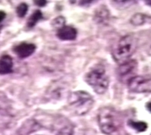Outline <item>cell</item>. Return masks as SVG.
Here are the masks:
<instances>
[{
	"label": "cell",
	"instance_id": "6da1fadb",
	"mask_svg": "<svg viewBox=\"0 0 151 135\" xmlns=\"http://www.w3.org/2000/svg\"><path fill=\"white\" fill-rule=\"evenodd\" d=\"M98 122L101 131L107 135H111L117 131L121 125L118 112L110 106L100 109L98 114Z\"/></svg>",
	"mask_w": 151,
	"mask_h": 135
},
{
	"label": "cell",
	"instance_id": "7a4b0ae2",
	"mask_svg": "<svg viewBox=\"0 0 151 135\" xmlns=\"http://www.w3.org/2000/svg\"><path fill=\"white\" fill-rule=\"evenodd\" d=\"M85 80L98 94L105 93L109 87L110 80L105 67L102 64L94 65L85 76Z\"/></svg>",
	"mask_w": 151,
	"mask_h": 135
},
{
	"label": "cell",
	"instance_id": "3957f363",
	"mask_svg": "<svg viewBox=\"0 0 151 135\" xmlns=\"http://www.w3.org/2000/svg\"><path fill=\"white\" fill-rule=\"evenodd\" d=\"M137 45V39L134 35L128 34L119 40L113 50V59L116 63L122 64L134 53Z\"/></svg>",
	"mask_w": 151,
	"mask_h": 135
},
{
	"label": "cell",
	"instance_id": "277c9868",
	"mask_svg": "<svg viewBox=\"0 0 151 135\" xmlns=\"http://www.w3.org/2000/svg\"><path fill=\"white\" fill-rule=\"evenodd\" d=\"M94 103L92 96L86 91H73L69 95V106L77 115H84L88 113Z\"/></svg>",
	"mask_w": 151,
	"mask_h": 135
},
{
	"label": "cell",
	"instance_id": "5b68a950",
	"mask_svg": "<svg viewBox=\"0 0 151 135\" xmlns=\"http://www.w3.org/2000/svg\"><path fill=\"white\" fill-rule=\"evenodd\" d=\"M129 90L134 93L151 92V75H137L128 82Z\"/></svg>",
	"mask_w": 151,
	"mask_h": 135
},
{
	"label": "cell",
	"instance_id": "8992f818",
	"mask_svg": "<svg viewBox=\"0 0 151 135\" xmlns=\"http://www.w3.org/2000/svg\"><path fill=\"white\" fill-rule=\"evenodd\" d=\"M137 68V63L134 60H129L119 65L118 69V75L120 80H127L129 82L134 77Z\"/></svg>",
	"mask_w": 151,
	"mask_h": 135
},
{
	"label": "cell",
	"instance_id": "52a82bcc",
	"mask_svg": "<svg viewBox=\"0 0 151 135\" xmlns=\"http://www.w3.org/2000/svg\"><path fill=\"white\" fill-rule=\"evenodd\" d=\"M16 55L20 58H27L33 55L36 51V45L30 43H21L14 48Z\"/></svg>",
	"mask_w": 151,
	"mask_h": 135
},
{
	"label": "cell",
	"instance_id": "ba28073f",
	"mask_svg": "<svg viewBox=\"0 0 151 135\" xmlns=\"http://www.w3.org/2000/svg\"><path fill=\"white\" fill-rule=\"evenodd\" d=\"M77 36V31L75 28L70 27V26H65L62 27L61 28L58 30L57 36L58 39L64 41H71L74 40Z\"/></svg>",
	"mask_w": 151,
	"mask_h": 135
},
{
	"label": "cell",
	"instance_id": "9c48e42d",
	"mask_svg": "<svg viewBox=\"0 0 151 135\" xmlns=\"http://www.w3.org/2000/svg\"><path fill=\"white\" fill-rule=\"evenodd\" d=\"M13 68V60L9 55H4L0 58V74L10 73Z\"/></svg>",
	"mask_w": 151,
	"mask_h": 135
},
{
	"label": "cell",
	"instance_id": "30bf717a",
	"mask_svg": "<svg viewBox=\"0 0 151 135\" xmlns=\"http://www.w3.org/2000/svg\"><path fill=\"white\" fill-rule=\"evenodd\" d=\"M39 128L40 125L35 120H29L21 126L19 134L20 135H29L31 133L36 131Z\"/></svg>",
	"mask_w": 151,
	"mask_h": 135
},
{
	"label": "cell",
	"instance_id": "8fae6325",
	"mask_svg": "<svg viewBox=\"0 0 151 135\" xmlns=\"http://www.w3.org/2000/svg\"><path fill=\"white\" fill-rule=\"evenodd\" d=\"M57 135H85V131L76 125H70L61 128Z\"/></svg>",
	"mask_w": 151,
	"mask_h": 135
},
{
	"label": "cell",
	"instance_id": "7c38bea8",
	"mask_svg": "<svg viewBox=\"0 0 151 135\" xmlns=\"http://www.w3.org/2000/svg\"><path fill=\"white\" fill-rule=\"evenodd\" d=\"M109 16H110V14H109V11L107 8L101 6L96 11V14L94 15V18H95V21H97V23L102 24V23H104L105 21L108 20Z\"/></svg>",
	"mask_w": 151,
	"mask_h": 135
},
{
	"label": "cell",
	"instance_id": "4fadbf2b",
	"mask_svg": "<svg viewBox=\"0 0 151 135\" xmlns=\"http://www.w3.org/2000/svg\"><path fill=\"white\" fill-rule=\"evenodd\" d=\"M148 19H149V17H147L145 14H135L134 15L132 16L130 20V22L131 24L134 26H141L145 24L147 21Z\"/></svg>",
	"mask_w": 151,
	"mask_h": 135
},
{
	"label": "cell",
	"instance_id": "5bb4252c",
	"mask_svg": "<svg viewBox=\"0 0 151 135\" xmlns=\"http://www.w3.org/2000/svg\"><path fill=\"white\" fill-rule=\"evenodd\" d=\"M42 18V14L40 10L36 11L35 12H33V14H31V16L29 17V18L28 19L27 21V27H33L37 24V22L40 20Z\"/></svg>",
	"mask_w": 151,
	"mask_h": 135
},
{
	"label": "cell",
	"instance_id": "9a60e30c",
	"mask_svg": "<svg viewBox=\"0 0 151 135\" xmlns=\"http://www.w3.org/2000/svg\"><path fill=\"white\" fill-rule=\"evenodd\" d=\"M129 124L132 128H134V130L139 132L145 131L147 130V125L145 122H143V121H129Z\"/></svg>",
	"mask_w": 151,
	"mask_h": 135
},
{
	"label": "cell",
	"instance_id": "2e32d148",
	"mask_svg": "<svg viewBox=\"0 0 151 135\" xmlns=\"http://www.w3.org/2000/svg\"><path fill=\"white\" fill-rule=\"evenodd\" d=\"M28 10V6L26 3H21L17 6L16 11H17V15L20 17H23L26 15L27 12Z\"/></svg>",
	"mask_w": 151,
	"mask_h": 135
},
{
	"label": "cell",
	"instance_id": "e0dca14e",
	"mask_svg": "<svg viewBox=\"0 0 151 135\" xmlns=\"http://www.w3.org/2000/svg\"><path fill=\"white\" fill-rule=\"evenodd\" d=\"M112 5H113L117 9H124V8L129 7L133 3V1H113L111 2Z\"/></svg>",
	"mask_w": 151,
	"mask_h": 135
},
{
	"label": "cell",
	"instance_id": "ac0fdd59",
	"mask_svg": "<svg viewBox=\"0 0 151 135\" xmlns=\"http://www.w3.org/2000/svg\"><path fill=\"white\" fill-rule=\"evenodd\" d=\"M64 24H65V19L61 16L57 17L52 21V26L55 27V28H58V29L62 27H64Z\"/></svg>",
	"mask_w": 151,
	"mask_h": 135
},
{
	"label": "cell",
	"instance_id": "d6986e66",
	"mask_svg": "<svg viewBox=\"0 0 151 135\" xmlns=\"http://www.w3.org/2000/svg\"><path fill=\"white\" fill-rule=\"evenodd\" d=\"M34 3L36 4V5H38V6H41V7H42V6H45V5H46L47 2L46 1H34Z\"/></svg>",
	"mask_w": 151,
	"mask_h": 135
},
{
	"label": "cell",
	"instance_id": "ffe728a7",
	"mask_svg": "<svg viewBox=\"0 0 151 135\" xmlns=\"http://www.w3.org/2000/svg\"><path fill=\"white\" fill-rule=\"evenodd\" d=\"M5 15H6V14H5V12L2 11H0V23L2 22L4 19H5Z\"/></svg>",
	"mask_w": 151,
	"mask_h": 135
},
{
	"label": "cell",
	"instance_id": "44dd1931",
	"mask_svg": "<svg viewBox=\"0 0 151 135\" xmlns=\"http://www.w3.org/2000/svg\"><path fill=\"white\" fill-rule=\"evenodd\" d=\"M147 110L151 113V102L148 103L147 104Z\"/></svg>",
	"mask_w": 151,
	"mask_h": 135
},
{
	"label": "cell",
	"instance_id": "7402d4cb",
	"mask_svg": "<svg viewBox=\"0 0 151 135\" xmlns=\"http://www.w3.org/2000/svg\"><path fill=\"white\" fill-rule=\"evenodd\" d=\"M145 2L147 3V5H150V6H151V1H145Z\"/></svg>",
	"mask_w": 151,
	"mask_h": 135
}]
</instances>
